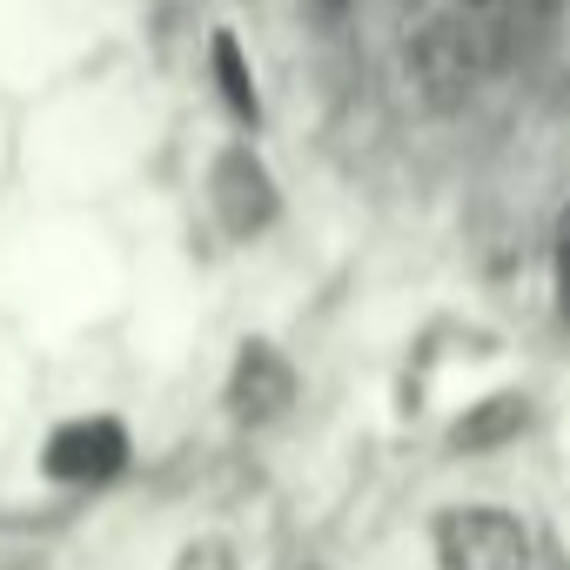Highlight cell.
Segmentation results:
<instances>
[{
	"label": "cell",
	"instance_id": "cell-1",
	"mask_svg": "<svg viewBox=\"0 0 570 570\" xmlns=\"http://www.w3.org/2000/svg\"><path fill=\"white\" fill-rule=\"evenodd\" d=\"M436 570H530V537L503 510H450L436 523Z\"/></svg>",
	"mask_w": 570,
	"mask_h": 570
},
{
	"label": "cell",
	"instance_id": "cell-2",
	"mask_svg": "<svg viewBox=\"0 0 570 570\" xmlns=\"http://www.w3.org/2000/svg\"><path fill=\"white\" fill-rule=\"evenodd\" d=\"M121 463H128V436L115 416H81L48 436V476H61V483H101Z\"/></svg>",
	"mask_w": 570,
	"mask_h": 570
},
{
	"label": "cell",
	"instance_id": "cell-3",
	"mask_svg": "<svg viewBox=\"0 0 570 570\" xmlns=\"http://www.w3.org/2000/svg\"><path fill=\"white\" fill-rule=\"evenodd\" d=\"M215 215H222V228L228 235H262L268 222H275V188H268V168L248 155V148H228L222 161H215Z\"/></svg>",
	"mask_w": 570,
	"mask_h": 570
},
{
	"label": "cell",
	"instance_id": "cell-4",
	"mask_svg": "<svg viewBox=\"0 0 570 570\" xmlns=\"http://www.w3.org/2000/svg\"><path fill=\"white\" fill-rule=\"evenodd\" d=\"M289 403H296V370L282 363L268 343H248L242 363H235V376H228V410L242 423H268V416H282Z\"/></svg>",
	"mask_w": 570,
	"mask_h": 570
},
{
	"label": "cell",
	"instance_id": "cell-5",
	"mask_svg": "<svg viewBox=\"0 0 570 570\" xmlns=\"http://www.w3.org/2000/svg\"><path fill=\"white\" fill-rule=\"evenodd\" d=\"M416 75L436 88V95H456L483 75V41L476 28H456V21H430L423 41H416Z\"/></svg>",
	"mask_w": 570,
	"mask_h": 570
},
{
	"label": "cell",
	"instance_id": "cell-6",
	"mask_svg": "<svg viewBox=\"0 0 570 570\" xmlns=\"http://www.w3.org/2000/svg\"><path fill=\"white\" fill-rule=\"evenodd\" d=\"M517 430H523V396H490L476 416L456 423V443H463V450H497V443H510Z\"/></svg>",
	"mask_w": 570,
	"mask_h": 570
},
{
	"label": "cell",
	"instance_id": "cell-7",
	"mask_svg": "<svg viewBox=\"0 0 570 570\" xmlns=\"http://www.w3.org/2000/svg\"><path fill=\"white\" fill-rule=\"evenodd\" d=\"M215 81H222V101H228L235 115H248V121H255V75H248V61H242L235 35H215Z\"/></svg>",
	"mask_w": 570,
	"mask_h": 570
},
{
	"label": "cell",
	"instance_id": "cell-8",
	"mask_svg": "<svg viewBox=\"0 0 570 570\" xmlns=\"http://www.w3.org/2000/svg\"><path fill=\"white\" fill-rule=\"evenodd\" d=\"M175 570H235V557H228V543H188L175 557Z\"/></svg>",
	"mask_w": 570,
	"mask_h": 570
},
{
	"label": "cell",
	"instance_id": "cell-9",
	"mask_svg": "<svg viewBox=\"0 0 570 570\" xmlns=\"http://www.w3.org/2000/svg\"><path fill=\"white\" fill-rule=\"evenodd\" d=\"M557 282H563V303H570V215L557 228Z\"/></svg>",
	"mask_w": 570,
	"mask_h": 570
},
{
	"label": "cell",
	"instance_id": "cell-10",
	"mask_svg": "<svg viewBox=\"0 0 570 570\" xmlns=\"http://www.w3.org/2000/svg\"><path fill=\"white\" fill-rule=\"evenodd\" d=\"M470 8H497V0H470Z\"/></svg>",
	"mask_w": 570,
	"mask_h": 570
},
{
	"label": "cell",
	"instance_id": "cell-11",
	"mask_svg": "<svg viewBox=\"0 0 570 570\" xmlns=\"http://www.w3.org/2000/svg\"><path fill=\"white\" fill-rule=\"evenodd\" d=\"M323 8H343V0H323Z\"/></svg>",
	"mask_w": 570,
	"mask_h": 570
}]
</instances>
